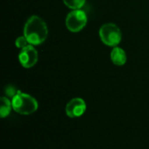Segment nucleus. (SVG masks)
I'll return each instance as SVG.
<instances>
[{
  "label": "nucleus",
  "instance_id": "6e6552de",
  "mask_svg": "<svg viewBox=\"0 0 149 149\" xmlns=\"http://www.w3.org/2000/svg\"><path fill=\"white\" fill-rule=\"evenodd\" d=\"M1 105H0V117L2 119L6 118L10 115L11 110H13L12 108V103L11 100H9L8 97L3 96L1 97Z\"/></svg>",
  "mask_w": 149,
  "mask_h": 149
},
{
  "label": "nucleus",
  "instance_id": "7ed1b4c3",
  "mask_svg": "<svg viewBox=\"0 0 149 149\" xmlns=\"http://www.w3.org/2000/svg\"><path fill=\"white\" fill-rule=\"evenodd\" d=\"M100 37L101 41L108 46H117L122 38L121 31L114 24L108 23L103 24L100 29Z\"/></svg>",
  "mask_w": 149,
  "mask_h": 149
},
{
  "label": "nucleus",
  "instance_id": "39448f33",
  "mask_svg": "<svg viewBox=\"0 0 149 149\" xmlns=\"http://www.w3.org/2000/svg\"><path fill=\"white\" fill-rule=\"evenodd\" d=\"M38 52L32 45H28L24 48L21 49L18 54L19 63L24 68H31L34 66L38 62Z\"/></svg>",
  "mask_w": 149,
  "mask_h": 149
},
{
  "label": "nucleus",
  "instance_id": "f257e3e1",
  "mask_svg": "<svg viewBox=\"0 0 149 149\" xmlns=\"http://www.w3.org/2000/svg\"><path fill=\"white\" fill-rule=\"evenodd\" d=\"M24 36L30 45H38L43 44L48 36V28L45 22L38 16H31L24 24Z\"/></svg>",
  "mask_w": 149,
  "mask_h": 149
},
{
  "label": "nucleus",
  "instance_id": "423d86ee",
  "mask_svg": "<svg viewBox=\"0 0 149 149\" xmlns=\"http://www.w3.org/2000/svg\"><path fill=\"white\" fill-rule=\"evenodd\" d=\"M86 104L81 98H74L71 100L65 107V113L69 118H79L86 113Z\"/></svg>",
  "mask_w": 149,
  "mask_h": 149
},
{
  "label": "nucleus",
  "instance_id": "0eeeda50",
  "mask_svg": "<svg viewBox=\"0 0 149 149\" xmlns=\"http://www.w3.org/2000/svg\"><path fill=\"white\" fill-rule=\"evenodd\" d=\"M111 60L116 65H123L127 62V54L123 49L115 46L111 52Z\"/></svg>",
  "mask_w": 149,
  "mask_h": 149
},
{
  "label": "nucleus",
  "instance_id": "20e7f679",
  "mask_svg": "<svg viewBox=\"0 0 149 149\" xmlns=\"http://www.w3.org/2000/svg\"><path fill=\"white\" fill-rule=\"evenodd\" d=\"M87 23V17L84 10H72L69 12L65 18V25L70 31L78 32L81 31Z\"/></svg>",
  "mask_w": 149,
  "mask_h": 149
},
{
  "label": "nucleus",
  "instance_id": "1a4fd4ad",
  "mask_svg": "<svg viewBox=\"0 0 149 149\" xmlns=\"http://www.w3.org/2000/svg\"><path fill=\"white\" fill-rule=\"evenodd\" d=\"M64 3L72 10H79L83 7L86 0H63Z\"/></svg>",
  "mask_w": 149,
  "mask_h": 149
},
{
  "label": "nucleus",
  "instance_id": "9d476101",
  "mask_svg": "<svg viewBox=\"0 0 149 149\" xmlns=\"http://www.w3.org/2000/svg\"><path fill=\"white\" fill-rule=\"evenodd\" d=\"M15 45H16V46H17V48L23 49V48H24L25 46H27V45H30V44H29L27 38H26L24 36H21V37H18V38L16 39Z\"/></svg>",
  "mask_w": 149,
  "mask_h": 149
},
{
  "label": "nucleus",
  "instance_id": "f03ea898",
  "mask_svg": "<svg viewBox=\"0 0 149 149\" xmlns=\"http://www.w3.org/2000/svg\"><path fill=\"white\" fill-rule=\"evenodd\" d=\"M11 103L13 110L21 115L32 114L38 108V103L34 97L19 90L11 99Z\"/></svg>",
  "mask_w": 149,
  "mask_h": 149
},
{
  "label": "nucleus",
  "instance_id": "9b49d317",
  "mask_svg": "<svg viewBox=\"0 0 149 149\" xmlns=\"http://www.w3.org/2000/svg\"><path fill=\"white\" fill-rule=\"evenodd\" d=\"M17 92H18V90H17L14 86H6V88H5V93H6V95H7V97H10L11 99L17 93Z\"/></svg>",
  "mask_w": 149,
  "mask_h": 149
}]
</instances>
